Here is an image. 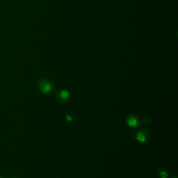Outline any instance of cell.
<instances>
[{"label": "cell", "instance_id": "6", "mask_svg": "<svg viewBox=\"0 0 178 178\" xmlns=\"http://www.w3.org/2000/svg\"><path fill=\"white\" fill-rule=\"evenodd\" d=\"M65 119H66L67 122H72L73 120V117L70 114H66L65 115Z\"/></svg>", "mask_w": 178, "mask_h": 178}, {"label": "cell", "instance_id": "2", "mask_svg": "<svg viewBox=\"0 0 178 178\" xmlns=\"http://www.w3.org/2000/svg\"><path fill=\"white\" fill-rule=\"evenodd\" d=\"M57 98L63 103H66L70 99V93L67 90H61L57 92Z\"/></svg>", "mask_w": 178, "mask_h": 178}, {"label": "cell", "instance_id": "5", "mask_svg": "<svg viewBox=\"0 0 178 178\" xmlns=\"http://www.w3.org/2000/svg\"><path fill=\"white\" fill-rule=\"evenodd\" d=\"M157 173L160 178H167L168 176V172L166 171V169H164L163 168H159L157 171Z\"/></svg>", "mask_w": 178, "mask_h": 178}, {"label": "cell", "instance_id": "3", "mask_svg": "<svg viewBox=\"0 0 178 178\" xmlns=\"http://www.w3.org/2000/svg\"><path fill=\"white\" fill-rule=\"evenodd\" d=\"M136 138L137 141H139L140 143H145L149 141L150 136L145 131H141V132H137L136 135Z\"/></svg>", "mask_w": 178, "mask_h": 178}, {"label": "cell", "instance_id": "1", "mask_svg": "<svg viewBox=\"0 0 178 178\" xmlns=\"http://www.w3.org/2000/svg\"><path fill=\"white\" fill-rule=\"evenodd\" d=\"M39 87L44 94H48L54 90V85L50 80L46 79H41L39 82Z\"/></svg>", "mask_w": 178, "mask_h": 178}, {"label": "cell", "instance_id": "7", "mask_svg": "<svg viewBox=\"0 0 178 178\" xmlns=\"http://www.w3.org/2000/svg\"><path fill=\"white\" fill-rule=\"evenodd\" d=\"M173 178H177V177H173Z\"/></svg>", "mask_w": 178, "mask_h": 178}, {"label": "cell", "instance_id": "8", "mask_svg": "<svg viewBox=\"0 0 178 178\" xmlns=\"http://www.w3.org/2000/svg\"><path fill=\"white\" fill-rule=\"evenodd\" d=\"M0 178H1V177H0Z\"/></svg>", "mask_w": 178, "mask_h": 178}, {"label": "cell", "instance_id": "4", "mask_svg": "<svg viewBox=\"0 0 178 178\" xmlns=\"http://www.w3.org/2000/svg\"><path fill=\"white\" fill-rule=\"evenodd\" d=\"M127 124L129 127L132 128H136L139 126V120L136 116L130 115L127 118Z\"/></svg>", "mask_w": 178, "mask_h": 178}]
</instances>
